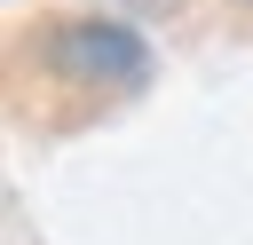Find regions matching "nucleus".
<instances>
[{"label": "nucleus", "instance_id": "2", "mask_svg": "<svg viewBox=\"0 0 253 245\" xmlns=\"http://www.w3.org/2000/svg\"><path fill=\"white\" fill-rule=\"evenodd\" d=\"M182 0H111V16H126V24H150V16H174Z\"/></svg>", "mask_w": 253, "mask_h": 245}, {"label": "nucleus", "instance_id": "1", "mask_svg": "<svg viewBox=\"0 0 253 245\" xmlns=\"http://www.w3.org/2000/svg\"><path fill=\"white\" fill-rule=\"evenodd\" d=\"M40 63H47L63 87H87V95H134V87H150V71H158L142 24L111 16V8H103V16H55L47 40H40Z\"/></svg>", "mask_w": 253, "mask_h": 245}]
</instances>
